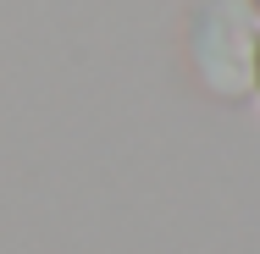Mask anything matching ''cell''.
<instances>
[{
  "label": "cell",
  "instance_id": "6da1fadb",
  "mask_svg": "<svg viewBox=\"0 0 260 254\" xmlns=\"http://www.w3.org/2000/svg\"><path fill=\"white\" fill-rule=\"evenodd\" d=\"M255 11L244 0H205L194 11V28H188V55H194V72L210 94L221 100H244L255 94Z\"/></svg>",
  "mask_w": 260,
  "mask_h": 254
},
{
  "label": "cell",
  "instance_id": "7a4b0ae2",
  "mask_svg": "<svg viewBox=\"0 0 260 254\" xmlns=\"http://www.w3.org/2000/svg\"><path fill=\"white\" fill-rule=\"evenodd\" d=\"M255 94H260V50H255Z\"/></svg>",
  "mask_w": 260,
  "mask_h": 254
}]
</instances>
